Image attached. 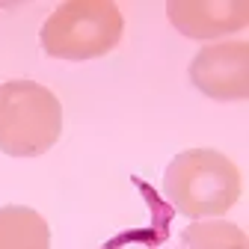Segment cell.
I'll use <instances>...</instances> for the list:
<instances>
[{
	"mask_svg": "<svg viewBox=\"0 0 249 249\" xmlns=\"http://www.w3.org/2000/svg\"><path fill=\"white\" fill-rule=\"evenodd\" d=\"M163 193L190 220L223 216L240 199V169L216 148H187L166 166Z\"/></svg>",
	"mask_w": 249,
	"mask_h": 249,
	"instance_id": "cell-1",
	"label": "cell"
},
{
	"mask_svg": "<svg viewBox=\"0 0 249 249\" xmlns=\"http://www.w3.org/2000/svg\"><path fill=\"white\" fill-rule=\"evenodd\" d=\"M62 134V104L33 80L0 83V151L9 158H39Z\"/></svg>",
	"mask_w": 249,
	"mask_h": 249,
	"instance_id": "cell-2",
	"label": "cell"
},
{
	"mask_svg": "<svg viewBox=\"0 0 249 249\" xmlns=\"http://www.w3.org/2000/svg\"><path fill=\"white\" fill-rule=\"evenodd\" d=\"M124 33L122 9L113 0H66L42 24V48L56 59H98Z\"/></svg>",
	"mask_w": 249,
	"mask_h": 249,
	"instance_id": "cell-3",
	"label": "cell"
},
{
	"mask_svg": "<svg viewBox=\"0 0 249 249\" xmlns=\"http://www.w3.org/2000/svg\"><path fill=\"white\" fill-rule=\"evenodd\" d=\"M190 83L213 101L249 98V45L240 39L205 45L190 62Z\"/></svg>",
	"mask_w": 249,
	"mask_h": 249,
	"instance_id": "cell-4",
	"label": "cell"
},
{
	"mask_svg": "<svg viewBox=\"0 0 249 249\" xmlns=\"http://www.w3.org/2000/svg\"><path fill=\"white\" fill-rule=\"evenodd\" d=\"M166 15L181 36L208 42L240 33L249 24V3L246 0H169Z\"/></svg>",
	"mask_w": 249,
	"mask_h": 249,
	"instance_id": "cell-5",
	"label": "cell"
},
{
	"mask_svg": "<svg viewBox=\"0 0 249 249\" xmlns=\"http://www.w3.org/2000/svg\"><path fill=\"white\" fill-rule=\"evenodd\" d=\"M0 249H51L45 216L24 205L0 208Z\"/></svg>",
	"mask_w": 249,
	"mask_h": 249,
	"instance_id": "cell-6",
	"label": "cell"
},
{
	"mask_svg": "<svg viewBox=\"0 0 249 249\" xmlns=\"http://www.w3.org/2000/svg\"><path fill=\"white\" fill-rule=\"evenodd\" d=\"M181 249H249L240 226L229 220H196L178 237Z\"/></svg>",
	"mask_w": 249,
	"mask_h": 249,
	"instance_id": "cell-7",
	"label": "cell"
}]
</instances>
